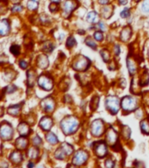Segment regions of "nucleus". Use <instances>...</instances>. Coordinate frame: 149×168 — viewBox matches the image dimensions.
I'll list each match as a JSON object with an SVG mask.
<instances>
[{"label":"nucleus","instance_id":"f257e3e1","mask_svg":"<svg viewBox=\"0 0 149 168\" xmlns=\"http://www.w3.org/2000/svg\"><path fill=\"white\" fill-rule=\"evenodd\" d=\"M79 125H80V123L78 119L73 116H66L65 118L61 120L60 124V129L65 135H71V134L75 133L79 128Z\"/></svg>","mask_w":149,"mask_h":168},{"label":"nucleus","instance_id":"f03ea898","mask_svg":"<svg viewBox=\"0 0 149 168\" xmlns=\"http://www.w3.org/2000/svg\"><path fill=\"white\" fill-rule=\"evenodd\" d=\"M105 108L112 115L118 114L120 111V100L115 96H109L105 98Z\"/></svg>","mask_w":149,"mask_h":168},{"label":"nucleus","instance_id":"7ed1b4c3","mask_svg":"<svg viewBox=\"0 0 149 168\" xmlns=\"http://www.w3.org/2000/svg\"><path fill=\"white\" fill-rule=\"evenodd\" d=\"M120 105H121V109L123 110V111L131 113L137 109L138 101L136 98L133 97H125L120 101Z\"/></svg>","mask_w":149,"mask_h":168},{"label":"nucleus","instance_id":"20e7f679","mask_svg":"<svg viewBox=\"0 0 149 168\" xmlns=\"http://www.w3.org/2000/svg\"><path fill=\"white\" fill-rule=\"evenodd\" d=\"M90 66V60L88 58L83 57V56H80L78 57L74 61L72 68L73 69L78 72H83V71H86Z\"/></svg>","mask_w":149,"mask_h":168},{"label":"nucleus","instance_id":"39448f33","mask_svg":"<svg viewBox=\"0 0 149 168\" xmlns=\"http://www.w3.org/2000/svg\"><path fill=\"white\" fill-rule=\"evenodd\" d=\"M104 123L101 119L94 120L90 125V132L94 137H100L104 132Z\"/></svg>","mask_w":149,"mask_h":168},{"label":"nucleus","instance_id":"423d86ee","mask_svg":"<svg viewBox=\"0 0 149 168\" xmlns=\"http://www.w3.org/2000/svg\"><path fill=\"white\" fill-rule=\"evenodd\" d=\"M88 158H89V154L86 151L79 150L74 155L73 159H72V163H73L74 166L80 167V166L84 165L86 163V161L88 160Z\"/></svg>","mask_w":149,"mask_h":168},{"label":"nucleus","instance_id":"0eeeda50","mask_svg":"<svg viewBox=\"0 0 149 168\" xmlns=\"http://www.w3.org/2000/svg\"><path fill=\"white\" fill-rule=\"evenodd\" d=\"M13 136V127L7 123H4L0 125V137L3 140L8 141L12 139Z\"/></svg>","mask_w":149,"mask_h":168},{"label":"nucleus","instance_id":"6e6552de","mask_svg":"<svg viewBox=\"0 0 149 168\" xmlns=\"http://www.w3.org/2000/svg\"><path fill=\"white\" fill-rule=\"evenodd\" d=\"M77 5H78V3L76 0H65L62 4L63 16H65L66 18L69 17L70 14L77 8Z\"/></svg>","mask_w":149,"mask_h":168},{"label":"nucleus","instance_id":"1a4fd4ad","mask_svg":"<svg viewBox=\"0 0 149 168\" xmlns=\"http://www.w3.org/2000/svg\"><path fill=\"white\" fill-rule=\"evenodd\" d=\"M38 85L42 89H44L46 91H49L54 87V82H53V80L49 76L41 75L39 77V79H38Z\"/></svg>","mask_w":149,"mask_h":168},{"label":"nucleus","instance_id":"9d476101","mask_svg":"<svg viewBox=\"0 0 149 168\" xmlns=\"http://www.w3.org/2000/svg\"><path fill=\"white\" fill-rule=\"evenodd\" d=\"M94 152H95V154L98 158H104V157H105L107 155V153H108L106 142L99 141V142L96 143L95 146H94Z\"/></svg>","mask_w":149,"mask_h":168},{"label":"nucleus","instance_id":"9b49d317","mask_svg":"<svg viewBox=\"0 0 149 168\" xmlns=\"http://www.w3.org/2000/svg\"><path fill=\"white\" fill-rule=\"evenodd\" d=\"M41 107L44 110V111L46 112V113L53 112L55 108V102L52 97L44 98L41 101Z\"/></svg>","mask_w":149,"mask_h":168},{"label":"nucleus","instance_id":"f8f14e48","mask_svg":"<svg viewBox=\"0 0 149 168\" xmlns=\"http://www.w3.org/2000/svg\"><path fill=\"white\" fill-rule=\"evenodd\" d=\"M105 139H106V142L109 144H111L112 146L117 143V141H118V133H117V131L112 127H110L106 130Z\"/></svg>","mask_w":149,"mask_h":168},{"label":"nucleus","instance_id":"ddd939ff","mask_svg":"<svg viewBox=\"0 0 149 168\" xmlns=\"http://www.w3.org/2000/svg\"><path fill=\"white\" fill-rule=\"evenodd\" d=\"M53 124H54V122H53V120H52L51 117H49V116H44V117H42L41 120L40 121V127H41L43 130H46H46H49L52 128Z\"/></svg>","mask_w":149,"mask_h":168},{"label":"nucleus","instance_id":"4468645a","mask_svg":"<svg viewBox=\"0 0 149 168\" xmlns=\"http://www.w3.org/2000/svg\"><path fill=\"white\" fill-rule=\"evenodd\" d=\"M126 67H127V69L129 71V74L131 75H134L136 73H137V64H136V61L134 60V58L132 57H128L127 60H126Z\"/></svg>","mask_w":149,"mask_h":168},{"label":"nucleus","instance_id":"2eb2a0df","mask_svg":"<svg viewBox=\"0 0 149 168\" xmlns=\"http://www.w3.org/2000/svg\"><path fill=\"white\" fill-rule=\"evenodd\" d=\"M132 36V29L129 27H125L122 29L120 32V40L123 42H126L130 40Z\"/></svg>","mask_w":149,"mask_h":168},{"label":"nucleus","instance_id":"dca6fc26","mask_svg":"<svg viewBox=\"0 0 149 168\" xmlns=\"http://www.w3.org/2000/svg\"><path fill=\"white\" fill-rule=\"evenodd\" d=\"M10 32V24L6 19L0 20V35L5 36Z\"/></svg>","mask_w":149,"mask_h":168},{"label":"nucleus","instance_id":"f3484780","mask_svg":"<svg viewBox=\"0 0 149 168\" xmlns=\"http://www.w3.org/2000/svg\"><path fill=\"white\" fill-rule=\"evenodd\" d=\"M18 131L22 137H26L29 135L30 133V127L26 123H20L18 126Z\"/></svg>","mask_w":149,"mask_h":168},{"label":"nucleus","instance_id":"a211bd4d","mask_svg":"<svg viewBox=\"0 0 149 168\" xmlns=\"http://www.w3.org/2000/svg\"><path fill=\"white\" fill-rule=\"evenodd\" d=\"M37 63H38V66L42 69H45L48 67V58L46 55H40L38 57V60H37Z\"/></svg>","mask_w":149,"mask_h":168},{"label":"nucleus","instance_id":"6ab92c4d","mask_svg":"<svg viewBox=\"0 0 149 168\" xmlns=\"http://www.w3.org/2000/svg\"><path fill=\"white\" fill-rule=\"evenodd\" d=\"M113 11H114V8L111 5H106L102 9L101 14L104 18L107 19V18H110L111 17V15L113 13Z\"/></svg>","mask_w":149,"mask_h":168},{"label":"nucleus","instance_id":"aec40b11","mask_svg":"<svg viewBox=\"0 0 149 168\" xmlns=\"http://www.w3.org/2000/svg\"><path fill=\"white\" fill-rule=\"evenodd\" d=\"M28 144V141L26 138L24 137H21V138H18V139L16 140V146L18 149L19 150H23L25 149Z\"/></svg>","mask_w":149,"mask_h":168},{"label":"nucleus","instance_id":"412c9836","mask_svg":"<svg viewBox=\"0 0 149 168\" xmlns=\"http://www.w3.org/2000/svg\"><path fill=\"white\" fill-rule=\"evenodd\" d=\"M36 80V74L34 71L32 70H29L27 72V85L29 87H33L34 83Z\"/></svg>","mask_w":149,"mask_h":168},{"label":"nucleus","instance_id":"4be33fe9","mask_svg":"<svg viewBox=\"0 0 149 168\" xmlns=\"http://www.w3.org/2000/svg\"><path fill=\"white\" fill-rule=\"evenodd\" d=\"M10 159L16 164H18L22 161L23 159V157H22V154L20 153L19 152H13V153L11 154L10 156Z\"/></svg>","mask_w":149,"mask_h":168},{"label":"nucleus","instance_id":"5701e85b","mask_svg":"<svg viewBox=\"0 0 149 168\" xmlns=\"http://www.w3.org/2000/svg\"><path fill=\"white\" fill-rule=\"evenodd\" d=\"M98 20V14L97 12L95 11H92V12H89L88 15H87V21L89 23H97Z\"/></svg>","mask_w":149,"mask_h":168},{"label":"nucleus","instance_id":"b1692460","mask_svg":"<svg viewBox=\"0 0 149 168\" xmlns=\"http://www.w3.org/2000/svg\"><path fill=\"white\" fill-rule=\"evenodd\" d=\"M60 147H61V149L64 151V153H66L67 156L71 155V154L73 153V152H74V147H73L71 144H68V143H63Z\"/></svg>","mask_w":149,"mask_h":168},{"label":"nucleus","instance_id":"393cba45","mask_svg":"<svg viewBox=\"0 0 149 168\" xmlns=\"http://www.w3.org/2000/svg\"><path fill=\"white\" fill-rule=\"evenodd\" d=\"M46 141L49 143V144H56L57 143H58V138L56 137V135L55 134H54L53 132H49V133H47L46 134Z\"/></svg>","mask_w":149,"mask_h":168},{"label":"nucleus","instance_id":"a878e982","mask_svg":"<svg viewBox=\"0 0 149 168\" xmlns=\"http://www.w3.org/2000/svg\"><path fill=\"white\" fill-rule=\"evenodd\" d=\"M140 130L144 134L149 135V120L144 119L140 122Z\"/></svg>","mask_w":149,"mask_h":168},{"label":"nucleus","instance_id":"bb28decb","mask_svg":"<svg viewBox=\"0 0 149 168\" xmlns=\"http://www.w3.org/2000/svg\"><path fill=\"white\" fill-rule=\"evenodd\" d=\"M55 49V46L52 42L50 41H46L43 43L42 45V50L44 52H46V53H52L53 50Z\"/></svg>","mask_w":149,"mask_h":168},{"label":"nucleus","instance_id":"cd10ccee","mask_svg":"<svg viewBox=\"0 0 149 168\" xmlns=\"http://www.w3.org/2000/svg\"><path fill=\"white\" fill-rule=\"evenodd\" d=\"M149 83V74L145 71L141 75H140V82H139V86H145L148 85Z\"/></svg>","mask_w":149,"mask_h":168},{"label":"nucleus","instance_id":"c85d7f7f","mask_svg":"<svg viewBox=\"0 0 149 168\" xmlns=\"http://www.w3.org/2000/svg\"><path fill=\"white\" fill-rule=\"evenodd\" d=\"M40 0H28L27 2V8L30 11H35L37 10L39 6Z\"/></svg>","mask_w":149,"mask_h":168},{"label":"nucleus","instance_id":"c756f323","mask_svg":"<svg viewBox=\"0 0 149 168\" xmlns=\"http://www.w3.org/2000/svg\"><path fill=\"white\" fill-rule=\"evenodd\" d=\"M27 154H28V157H29L30 158L35 159V158H37L38 156H39V150H38V148H36V147H31L29 150H28Z\"/></svg>","mask_w":149,"mask_h":168},{"label":"nucleus","instance_id":"7c9ffc66","mask_svg":"<svg viewBox=\"0 0 149 168\" xmlns=\"http://www.w3.org/2000/svg\"><path fill=\"white\" fill-rule=\"evenodd\" d=\"M20 105H14V106H12L8 109V112L9 114L13 115V116H17L18 115V113L20 111Z\"/></svg>","mask_w":149,"mask_h":168},{"label":"nucleus","instance_id":"2f4dec72","mask_svg":"<svg viewBox=\"0 0 149 168\" xmlns=\"http://www.w3.org/2000/svg\"><path fill=\"white\" fill-rule=\"evenodd\" d=\"M66 156H67V155L64 153V151L61 149V147L58 148V149L56 150L55 153V157L57 159H60V160L64 159V158H66Z\"/></svg>","mask_w":149,"mask_h":168},{"label":"nucleus","instance_id":"473e14b6","mask_svg":"<svg viewBox=\"0 0 149 168\" xmlns=\"http://www.w3.org/2000/svg\"><path fill=\"white\" fill-rule=\"evenodd\" d=\"M100 55L102 56V59L104 60V62H108L110 60V53L108 50L106 49H103L100 51Z\"/></svg>","mask_w":149,"mask_h":168},{"label":"nucleus","instance_id":"72a5a7b5","mask_svg":"<svg viewBox=\"0 0 149 168\" xmlns=\"http://www.w3.org/2000/svg\"><path fill=\"white\" fill-rule=\"evenodd\" d=\"M75 44H76V41L73 36H69L66 41V46L69 48H72L74 46H75Z\"/></svg>","mask_w":149,"mask_h":168},{"label":"nucleus","instance_id":"f704fd0d","mask_svg":"<svg viewBox=\"0 0 149 168\" xmlns=\"http://www.w3.org/2000/svg\"><path fill=\"white\" fill-rule=\"evenodd\" d=\"M99 101H100V98L98 97H95L94 98H92V100H91V105H90V107H91V110H96L97 108V106H98V104H99Z\"/></svg>","mask_w":149,"mask_h":168},{"label":"nucleus","instance_id":"c9c22d12","mask_svg":"<svg viewBox=\"0 0 149 168\" xmlns=\"http://www.w3.org/2000/svg\"><path fill=\"white\" fill-rule=\"evenodd\" d=\"M85 43H86L87 46H89V47H91L92 49L96 50V48H97V44H96V42H94V41L92 40L91 37H87L86 40H85Z\"/></svg>","mask_w":149,"mask_h":168},{"label":"nucleus","instance_id":"e433bc0d","mask_svg":"<svg viewBox=\"0 0 149 168\" xmlns=\"http://www.w3.org/2000/svg\"><path fill=\"white\" fill-rule=\"evenodd\" d=\"M94 39L97 41H102L104 40V35H103V32L101 31H97L95 33H94Z\"/></svg>","mask_w":149,"mask_h":168},{"label":"nucleus","instance_id":"4c0bfd02","mask_svg":"<svg viewBox=\"0 0 149 168\" xmlns=\"http://www.w3.org/2000/svg\"><path fill=\"white\" fill-rule=\"evenodd\" d=\"M32 144H33V145L36 146V147H37V146H40V145L42 144V140L40 138V136L36 135V136L32 139Z\"/></svg>","mask_w":149,"mask_h":168},{"label":"nucleus","instance_id":"58836bf2","mask_svg":"<svg viewBox=\"0 0 149 168\" xmlns=\"http://www.w3.org/2000/svg\"><path fill=\"white\" fill-rule=\"evenodd\" d=\"M10 51L15 56L18 55V54H19V46L18 45H13L11 46V48H10Z\"/></svg>","mask_w":149,"mask_h":168},{"label":"nucleus","instance_id":"ea45409f","mask_svg":"<svg viewBox=\"0 0 149 168\" xmlns=\"http://www.w3.org/2000/svg\"><path fill=\"white\" fill-rule=\"evenodd\" d=\"M130 14H131V12H130V9H124L121 13H120V17L122 18H127L128 17H130Z\"/></svg>","mask_w":149,"mask_h":168},{"label":"nucleus","instance_id":"a19ab883","mask_svg":"<svg viewBox=\"0 0 149 168\" xmlns=\"http://www.w3.org/2000/svg\"><path fill=\"white\" fill-rule=\"evenodd\" d=\"M104 165H105V168H113L115 164H114V161L111 158H107L105 160Z\"/></svg>","mask_w":149,"mask_h":168},{"label":"nucleus","instance_id":"79ce46f5","mask_svg":"<svg viewBox=\"0 0 149 168\" xmlns=\"http://www.w3.org/2000/svg\"><path fill=\"white\" fill-rule=\"evenodd\" d=\"M142 10L145 13H148L149 12V0H145L142 5Z\"/></svg>","mask_w":149,"mask_h":168},{"label":"nucleus","instance_id":"37998d69","mask_svg":"<svg viewBox=\"0 0 149 168\" xmlns=\"http://www.w3.org/2000/svg\"><path fill=\"white\" fill-rule=\"evenodd\" d=\"M22 10H23V7L20 4H15L14 6L12 8L13 13H20Z\"/></svg>","mask_w":149,"mask_h":168},{"label":"nucleus","instance_id":"c03bdc74","mask_svg":"<svg viewBox=\"0 0 149 168\" xmlns=\"http://www.w3.org/2000/svg\"><path fill=\"white\" fill-rule=\"evenodd\" d=\"M122 132H123V135L125 136V139H129V137H130V133H131V130H130V129H129L128 127H125Z\"/></svg>","mask_w":149,"mask_h":168},{"label":"nucleus","instance_id":"a18cd8bd","mask_svg":"<svg viewBox=\"0 0 149 168\" xmlns=\"http://www.w3.org/2000/svg\"><path fill=\"white\" fill-rule=\"evenodd\" d=\"M49 10H50V12H52V13H55L56 11H58V6H57V4L52 3V4L49 5Z\"/></svg>","mask_w":149,"mask_h":168},{"label":"nucleus","instance_id":"49530a36","mask_svg":"<svg viewBox=\"0 0 149 168\" xmlns=\"http://www.w3.org/2000/svg\"><path fill=\"white\" fill-rule=\"evenodd\" d=\"M19 66H20L21 69H26L28 67V64H27V62L26 60H20V61H19Z\"/></svg>","mask_w":149,"mask_h":168},{"label":"nucleus","instance_id":"de8ad7c7","mask_svg":"<svg viewBox=\"0 0 149 168\" xmlns=\"http://www.w3.org/2000/svg\"><path fill=\"white\" fill-rule=\"evenodd\" d=\"M120 52H121L120 46L119 45H115V46H114V54L116 55V56H119L120 55Z\"/></svg>","mask_w":149,"mask_h":168},{"label":"nucleus","instance_id":"09e8293b","mask_svg":"<svg viewBox=\"0 0 149 168\" xmlns=\"http://www.w3.org/2000/svg\"><path fill=\"white\" fill-rule=\"evenodd\" d=\"M16 87H15L14 85H11V86H9L8 88H7V91H8V93H13V92H14L15 90H16Z\"/></svg>","mask_w":149,"mask_h":168},{"label":"nucleus","instance_id":"8fccbe9b","mask_svg":"<svg viewBox=\"0 0 149 168\" xmlns=\"http://www.w3.org/2000/svg\"><path fill=\"white\" fill-rule=\"evenodd\" d=\"M97 27L99 28L101 31H105V30H106V27H105L104 24V23H102V22H98V23H97Z\"/></svg>","mask_w":149,"mask_h":168},{"label":"nucleus","instance_id":"3c124183","mask_svg":"<svg viewBox=\"0 0 149 168\" xmlns=\"http://www.w3.org/2000/svg\"><path fill=\"white\" fill-rule=\"evenodd\" d=\"M8 164L4 161H0V168H7Z\"/></svg>","mask_w":149,"mask_h":168},{"label":"nucleus","instance_id":"603ef678","mask_svg":"<svg viewBox=\"0 0 149 168\" xmlns=\"http://www.w3.org/2000/svg\"><path fill=\"white\" fill-rule=\"evenodd\" d=\"M109 2H110V0H98V3H99L100 4H104V5L108 4Z\"/></svg>","mask_w":149,"mask_h":168},{"label":"nucleus","instance_id":"864d4df0","mask_svg":"<svg viewBox=\"0 0 149 168\" xmlns=\"http://www.w3.org/2000/svg\"><path fill=\"white\" fill-rule=\"evenodd\" d=\"M127 2H128V0H119V4H122V5L126 4H127Z\"/></svg>","mask_w":149,"mask_h":168},{"label":"nucleus","instance_id":"5fc2aeb1","mask_svg":"<svg viewBox=\"0 0 149 168\" xmlns=\"http://www.w3.org/2000/svg\"><path fill=\"white\" fill-rule=\"evenodd\" d=\"M27 167H28V168H32L34 167V164H33L32 162H29L28 165H27Z\"/></svg>","mask_w":149,"mask_h":168},{"label":"nucleus","instance_id":"6e6d98bb","mask_svg":"<svg viewBox=\"0 0 149 168\" xmlns=\"http://www.w3.org/2000/svg\"><path fill=\"white\" fill-rule=\"evenodd\" d=\"M52 3H55V4H59L60 2V0H50Z\"/></svg>","mask_w":149,"mask_h":168},{"label":"nucleus","instance_id":"4d7b16f0","mask_svg":"<svg viewBox=\"0 0 149 168\" xmlns=\"http://www.w3.org/2000/svg\"><path fill=\"white\" fill-rule=\"evenodd\" d=\"M13 3H15V4H17V3H18V2H20L21 0H12Z\"/></svg>","mask_w":149,"mask_h":168},{"label":"nucleus","instance_id":"13d9d810","mask_svg":"<svg viewBox=\"0 0 149 168\" xmlns=\"http://www.w3.org/2000/svg\"><path fill=\"white\" fill-rule=\"evenodd\" d=\"M76 167V166H75ZM75 167H74V166H71V165H69V166H68V168H76Z\"/></svg>","mask_w":149,"mask_h":168},{"label":"nucleus","instance_id":"bf43d9fd","mask_svg":"<svg viewBox=\"0 0 149 168\" xmlns=\"http://www.w3.org/2000/svg\"><path fill=\"white\" fill-rule=\"evenodd\" d=\"M148 59H149V49H148Z\"/></svg>","mask_w":149,"mask_h":168},{"label":"nucleus","instance_id":"052dcab7","mask_svg":"<svg viewBox=\"0 0 149 168\" xmlns=\"http://www.w3.org/2000/svg\"><path fill=\"white\" fill-rule=\"evenodd\" d=\"M135 1H137V2H139V1H140V0H135Z\"/></svg>","mask_w":149,"mask_h":168},{"label":"nucleus","instance_id":"680f3d73","mask_svg":"<svg viewBox=\"0 0 149 168\" xmlns=\"http://www.w3.org/2000/svg\"><path fill=\"white\" fill-rule=\"evenodd\" d=\"M39 168H44V167H40Z\"/></svg>","mask_w":149,"mask_h":168},{"label":"nucleus","instance_id":"e2e57ef3","mask_svg":"<svg viewBox=\"0 0 149 168\" xmlns=\"http://www.w3.org/2000/svg\"><path fill=\"white\" fill-rule=\"evenodd\" d=\"M16 168H18V167H16Z\"/></svg>","mask_w":149,"mask_h":168},{"label":"nucleus","instance_id":"0e129e2a","mask_svg":"<svg viewBox=\"0 0 149 168\" xmlns=\"http://www.w3.org/2000/svg\"><path fill=\"white\" fill-rule=\"evenodd\" d=\"M58 168H60V167H58Z\"/></svg>","mask_w":149,"mask_h":168}]
</instances>
